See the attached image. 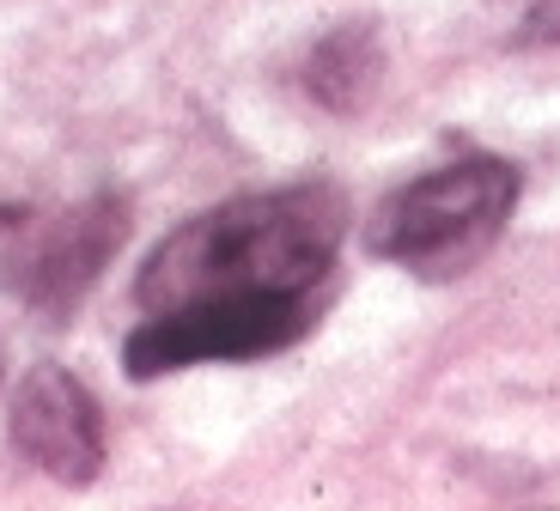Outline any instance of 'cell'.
I'll return each instance as SVG.
<instances>
[{
    "mask_svg": "<svg viewBox=\"0 0 560 511\" xmlns=\"http://www.w3.org/2000/svg\"><path fill=\"white\" fill-rule=\"evenodd\" d=\"M348 201L336 183L232 195L159 237L135 280L140 311H171L220 292H317L348 237Z\"/></svg>",
    "mask_w": 560,
    "mask_h": 511,
    "instance_id": "obj_1",
    "label": "cell"
},
{
    "mask_svg": "<svg viewBox=\"0 0 560 511\" xmlns=\"http://www.w3.org/2000/svg\"><path fill=\"white\" fill-rule=\"evenodd\" d=\"M524 177L512 159L493 152H463L451 165H433L390 189L365 213L360 244L365 256L396 263L420 280H457L505 237L518 213Z\"/></svg>",
    "mask_w": 560,
    "mask_h": 511,
    "instance_id": "obj_2",
    "label": "cell"
},
{
    "mask_svg": "<svg viewBox=\"0 0 560 511\" xmlns=\"http://www.w3.org/2000/svg\"><path fill=\"white\" fill-rule=\"evenodd\" d=\"M317 323L311 292H220L171 311H147L122 341V365L135 384H153L183 365H238L299 347Z\"/></svg>",
    "mask_w": 560,
    "mask_h": 511,
    "instance_id": "obj_3",
    "label": "cell"
},
{
    "mask_svg": "<svg viewBox=\"0 0 560 511\" xmlns=\"http://www.w3.org/2000/svg\"><path fill=\"white\" fill-rule=\"evenodd\" d=\"M128 237V201L122 195H85L80 208L49 220L19 256H7V287L19 304H31L43 323H61L80 311V299L98 287L110 256Z\"/></svg>",
    "mask_w": 560,
    "mask_h": 511,
    "instance_id": "obj_4",
    "label": "cell"
},
{
    "mask_svg": "<svg viewBox=\"0 0 560 511\" xmlns=\"http://www.w3.org/2000/svg\"><path fill=\"white\" fill-rule=\"evenodd\" d=\"M7 432L13 451L61 487H92L104 475V408L68 365H37L19 384Z\"/></svg>",
    "mask_w": 560,
    "mask_h": 511,
    "instance_id": "obj_5",
    "label": "cell"
},
{
    "mask_svg": "<svg viewBox=\"0 0 560 511\" xmlns=\"http://www.w3.org/2000/svg\"><path fill=\"white\" fill-rule=\"evenodd\" d=\"M384 73V56H378V37L365 25H341L311 49L305 61V92L317 97L323 111H360L372 85Z\"/></svg>",
    "mask_w": 560,
    "mask_h": 511,
    "instance_id": "obj_6",
    "label": "cell"
},
{
    "mask_svg": "<svg viewBox=\"0 0 560 511\" xmlns=\"http://www.w3.org/2000/svg\"><path fill=\"white\" fill-rule=\"evenodd\" d=\"M518 43H560V0H536L530 13H524Z\"/></svg>",
    "mask_w": 560,
    "mask_h": 511,
    "instance_id": "obj_7",
    "label": "cell"
},
{
    "mask_svg": "<svg viewBox=\"0 0 560 511\" xmlns=\"http://www.w3.org/2000/svg\"><path fill=\"white\" fill-rule=\"evenodd\" d=\"M25 220H31V208H19V201H0V232H19Z\"/></svg>",
    "mask_w": 560,
    "mask_h": 511,
    "instance_id": "obj_8",
    "label": "cell"
}]
</instances>
